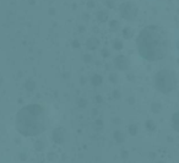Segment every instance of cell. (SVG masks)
<instances>
[{
    "mask_svg": "<svg viewBox=\"0 0 179 163\" xmlns=\"http://www.w3.org/2000/svg\"><path fill=\"white\" fill-rule=\"evenodd\" d=\"M129 133H130L131 135H135V134L138 133V126H136V125H131V126L129 128Z\"/></svg>",
    "mask_w": 179,
    "mask_h": 163,
    "instance_id": "15",
    "label": "cell"
},
{
    "mask_svg": "<svg viewBox=\"0 0 179 163\" xmlns=\"http://www.w3.org/2000/svg\"><path fill=\"white\" fill-rule=\"evenodd\" d=\"M91 60H92V57H90V55H85V61H86V63H90Z\"/></svg>",
    "mask_w": 179,
    "mask_h": 163,
    "instance_id": "22",
    "label": "cell"
},
{
    "mask_svg": "<svg viewBox=\"0 0 179 163\" xmlns=\"http://www.w3.org/2000/svg\"><path fill=\"white\" fill-rule=\"evenodd\" d=\"M25 87H26L27 91H33V90L36 88V82L32 81V80L30 79V80H27V81L25 82Z\"/></svg>",
    "mask_w": 179,
    "mask_h": 163,
    "instance_id": "8",
    "label": "cell"
},
{
    "mask_svg": "<svg viewBox=\"0 0 179 163\" xmlns=\"http://www.w3.org/2000/svg\"><path fill=\"white\" fill-rule=\"evenodd\" d=\"M2 83V77H1V75H0V85Z\"/></svg>",
    "mask_w": 179,
    "mask_h": 163,
    "instance_id": "25",
    "label": "cell"
},
{
    "mask_svg": "<svg viewBox=\"0 0 179 163\" xmlns=\"http://www.w3.org/2000/svg\"><path fill=\"white\" fill-rule=\"evenodd\" d=\"M131 35H133V32L130 31V28H125V30H124V36H125V37H129V36H131Z\"/></svg>",
    "mask_w": 179,
    "mask_h": 163,
    "instance_id": "19",
    "label": "cell"
},
{
    "mask_svg": "<svg viewBox=\"0 0 179 163\" xmlns=\"http://www.w3.org/2000/svg\"><path fill=\"white\" fill-rule=\"evenodd\" d=\"M151 109H152V112H155V113H158L159 110H161V104H159V103H152V105H151Z\"/></svg>",
    "mask_w": 179,
    "mask_h": 163,
    "instance_id": "14",
    "label": "cell"
},
{
    "mask_svg": "<svg viewBox=\"0 0 179 163\" xmlns=\"http://www.w3.org/2000/svg\"><path fill=\"white\" fill-rule=\"evenodd\" d=\"M98 44H100V42H98V40H97V38H95V37H91L88 41L86 42L87 48H88V49H91V50L97 49V48H98Z\"/></svg>",
    "mask_w": 179,
    "mask_h": 163,
    "instance_id": "7",
    "label": "cell"
},
{
    "mask_svg": "<svg viewBox=\"0 0 179 163\" xmlns=\"http://www.w3.org/2000/svg\"><path fill=\"white\" fill-rule=\"evenodd\" d=\"M43 148H44V143L42 142V141H37L36 142V150L37 151H42Z\"/></svg>",
    "mask_w": 179,
    "mask_h": 163,
    "instance_id": "16",
    "label": "cell"
},
{
    "mask_svg": "<svg viewBox=\"0 0 179 163\" xmlns=\"http://www.w3.org/2000/svg\"><path fill=\"white\" fill-rule=\"evenodd\" d=\"M172 122H173V128H174V130H179V124H178V113H176L174 115H173V118H172Z\"/></svg>",
    "mask_w": 179,
    "mask_h": 163,
    "instance_id": "12",
    "label": "cell"
},
{
    "mask_svg": "<svg viewBox=\"0 0 179 163\" xmlns=\"http://www.w3.org/2000/svg\"><path fill=\"white\" fill-rule=\"evenodd\" d=\"M176 83H177L176 74L172 70L168 69L161 70L155 76V86L162 93H169L171 91H173Z\"/></svg>",
    "mask_w": 179,
    "mask_h": 163,
    "instance_id": "3",
    "label": "cell"
},
{
    "mask_svg": "<svg viewBox=\"0 0 179 163\" xmlns=\"http://www.w3.org/2000/svg\"><path fill=\"white\" fill-rule=\"evenodd\" d=\"M146 126H147L148 130H153V129H155V124H153V122H151V120H147V122H146Z\"/></svg>",
    "mask_w": 179,
    "mask_h": 163,
    "instance_id": "17",
    "label": "cell"
},
{
    "mask_svg": "<svg viewBox=\"0 0 179 163\" xmlns=\"http://www.w3.org/2000/svg\"><path fill=\"white\" fill-rule=\"evenodd\" d=\"M45 112L40 104H28L16 115L15 126L23 136H35L45 130Z\"/></svg>",
    "mask_w": 179,
    "mask_h": 163,
    "instance_id": "2",
    "label": "cell"
},
{
    "mask_svg": "<svg viewBox=\"0 0 179 163\" xmlns=\"http://www.w3.org/2000/svg\"><path fill=\"white\" fill-rule=\"evenodd\" d=\"M123 48V43L120 41H117L114 42V49H117V50H119V49H121Z\"/></svg>",
    "mask_w": 179,
    "mask_h": 163,
    "instance_id": "18",
    "label": "cell"
},
{
    "mask_svg": "<svg viewBox=\"0 0 179 163\" xmlns=\"http://www.w3.org/2000/svg\"><path fill=\"white\" fill-rule=\"evenodd\" d=\"M115 77H117V75H115V74H112V75L109 76V80H112L113 82H117V79H115Z\"/></svg>",
    "mask_w": 179,
    "mask_h": 163,
    "instance_id": "21",
    "label": "cell"
},
{
    "mask_svg": "<svg viewBox=\"0 0 179 163\" xmlns=\"http://www.w3.org/2000/svg\"><path fill=\"white\" fill-rule=\"evenodd\" d=\"M91 82H92L95 86H98V85L102 83V76H100V75H95L93 77H91Z\"/></svg>",
    "mask_w": 179,
    "mask_h": 163,
    "instance_id": "10",
    "label": "cell"
},
{
    "mask_svg": "<svg viewBox=\"0 0 179 163\" xmlns=\"http://www.w3.org/2000/svg\"><path fill=\"white\" fill-rule=\"evenodd\" d=\"M115 65H117V68L120 69V70H126V69L129 68V60H128V58L124 57V55H118V57L115 58Z\"/></svg>",
    "mask_w": 179,
    "mask_h": 163,
    "instance_id": "6",
    "label": "cell"
},
{
    "mask_svg": "<svg viewBox=\"0 0 179 163\" xmlns=\"http://www.w3.org/2000/svg\"><path fill=\"white\" fill-rule=\"evenodd\" d=\"M65 137H66V133L63 128H58L53 131V140L57 143H63L65 141Z\"/></svg>",
    "mask_w": 179,
    "mask_h": 163,
    "instance_id": "5",
    "label": "cell"
},
{
    "mask_svg": "<svg viewBox=\"0 0 179 163\" xmlns=\"http://www.w3.org/2000/svg\"><path fill=\"white\" fill-rule=\"evenodd\" d=\"M157 163H163V162H157Z\"/></svg>",
    "mask_w": 179,
    "mask_h": 163,
    "instance_id": "26",
    "label": "cell"
},
{
    "mask_svg": "<svg viewBox=\"0 0 179 163\" xmlns=\"http://www.w3.org/2000/svg\"><path fill=\"white\" fill-rule=\"evenodd\" d=\"M109 27H111V30L112 31H118L120 28V25H119V22L118 21H111V23H109Z\"/></svg>",
    "mask_w": 179,
    "mask_h": 163,
    "instance_id": "11",
    "label": "cell"
},
{
    "mask_svg": "<svg viewBox=\"0 0 179 163\" xmlns=\"http://www.w3.org/2000/svg\"><path fill=\"white\" fill-rule=\"evenodd\" d=\"M138 11L136 7L131 4V2H124L120 6V15L125 19V20H134L136 16Z\"/></svg>",
    "mask_w": 179,
    "mask_h": 163,
    "instance_id": "4",
    "label": "cell"
},
{
    "mask_svg": "<svg viewBox=\"0 0 179 163\" xmlns=\"http://www.w3.org/2000/svg\"><path fill=\"white\" fill-rule=\"evenodd\" d=\"M119 97H120V93L118 91H115V92H114V98H119Z\"/></svg>",
    "mask_w": 179,
    "mask_h": 163,
    "instance_id": "23",
    "label": "cell"
},
{
    "mask_svg": "<svg viewBox=\"0 0 179 163\" xmlns=\"http://www.w3.org/2000/svg\"><path fill=\"white\" fill-rule=\"evenodd\" d=\"M114 139H115V141H117V142H123L125 137H124V134H123L121 131L117 130V131L114 133Z\"/></svg>",
    "mask_w": 179,
    "mask_h": 163,
    "instance_id": "9",
    "label": "cell"
},
{
    "mask_svg": "<svg viewBox=\"0 0 179 163\" xmlns=\"http://www.w3.org/2000/svg\"><path fill=\"white\" fill-rule=\"evenodd\" d=\"M79 104H80V107H82V108H83V107H86V104H87V101L82 98V100H80V101H79Z\"/></svg>",
    "mask_w": 179,
    "mask_h": 163,
    "instance_id": "20",
    "label": "cell"
},
{
    "mask_svg": "<svg viewBox=\"0 0 179 163\" xmlns=\"http://www.w3.org/2000/svg\"><path fill=\"white\" fill-rule=\"evenodd\" d=\"M140 55L150 61L163 59L168 52V41L163 30L158 26H147L138 37Z\"/></svg>",
    "mask_w": 179,
    "mask_h": 163,
    "instance_id": "1",
    "label": "cell"
},
{
    "mask_svg": "<svg viewBox=\"0 0 179 163\" xmlns=\"http://www.w3.org/2000/svg\"><path fill=\"white\" fill-rule=\"evenodd\" d=\"M108 19V15H107V12L106 11H101V12H98V20L100 21H106Z\"/></svg>",
    "mask_w": 179,
    "mask_h": 163,
    "instance_id": "13",
    "label": "cell"
},
{
    "mask_svg": "<svg viewBox=\"0 0 179 163\" xmlns=\"http://www.w3.org/2000/svg\"><path fill=\"white\" fill-rule=\"evenodd\" d=\"M74 47H76V48H78V47H79V43H78V42H76V41L74 42Z\"/></svg>",
    "mask_w": 179,
    "mask_h": 163,
    "instance_id": "24",
    "label": "cell"
}]
</instances>
